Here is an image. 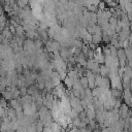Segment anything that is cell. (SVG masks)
Here are the masks:
<instances>
[{"label": "cell", "mask_w": 132, "mask_h": 132, "mask_svg": "<svg viewBox=\"0 0 132 132\" xmlns=\"http://www.w3.org/2000/svg\"><path fill=\"white\" fill-rule=\"evenodd\" d=\"M42 132H52V130H51L50 127H44L43 130H42Z\"/></svg>", "instance_id": "8"}, {"label": "cell", "mask_w": 132, "mask_h": 132, "mask_svg": "<svg viewBox=\"0 0 132 132\" xmlns=\"http://www.w3.org/2000/svg\"><path fill=\"white\" fill-rule=\"evenodd\" d=\"M14 132H26V130H23V129H18L16 131H14Z\"/></svg>", "instance_id": "9"}, {"label": "cell", "mask_w": 132, "mask_h": 132, "mask_svg": "<svg viewBox=\"0 0 132 132\" xmlns=\"http://www.w3.org/2000/svg\"><path fill=\"white\" fill-rule=\"evenodd\" d=\"M99 75L101 77H107L108 76V67H106L104 64L99 65Z\"/></svg>", "instance_id": "1"}, {"label": "cell", "mask_w": 132, "mask_h": 132, "mask_svg": "<svg viewBox=\"0 0 132 132\" xmlns=\"http://www.w3.org/2000/svg\"><path fill=\"white\" fill-rule=\"evenodd\" d=\"M20 90V95L21 96H25V95H27V88H21V89H19Z\"/></svg>", "instance_id": "7"}, {"label": "cell", "mask_w": 132, "mask_h": 132, "mask_svg": "<svg viewBox=\"0 0 132 132\" xmlns=\"http://www.w3.org/2000/svg\"><path fill=\"white\" fill-rule=\"evenodd\" d=\"M63 80H64V85H65V86L68 88V89H72V86H73V81H72V80H71L69 77H67V76H66V77H65Z\"/></svg>", "instance_id": "5"}, {"label": "cell", "mask_w": 132, "mask_h": 132, "mask_svg": "<svg viewBox=\"0 0 132 132\" xmlns=\"http://www.w3.org/2000/svg\"><path fill=\"white\" fill-rule=\"evenodd\" d=\"M79 84H80V86H81V88L82 89H88V79H87V77H85V76H81L79 79Z\"/></svg>", "instance_id": "4"}, {"label": "cell", "mask_w": 132, "mask_h": 132, "mask_svg": "<svg viewBox=\"0 0 132 132\" xmlns=\"http://www.w3.org/2000/svg\"><path fill=\"white\" fill-rule=\"evenodd\" d=\"M108 24L111 26V27H113V28H116L117 27V24H118V19H116L114 16H111L110 19H108Z\"/></svg>", "instance_id": "6"}, {"label": "cell", "mask_w": 132, "mask_h": 132, "mask_svg": "<svg viewBox=\"0 0 132 132\" xmlns=\"http://www.w3.org/2000/svg\"><path fill=\"white\" fill-rule=\"evenodd\" d=\"M91 42L97 46L100 42H102L101 34H94V35H92V40H91Z\"/></svg>", "instance_id": "2"}, {"label": "cell", "mask_w": 132, "mask_h": 132, "mask_svg": "<svg viewBox=\"0 0 132 132\" xmlns=\"http://www.w3.org/2000/svg\"><path fill=\"white\" fill-rule=\"evenodd\" d=\"M24 33H25V31H24L23 27L21 25H18L15 27V34L14 35L18 37H24Z\"/></svg>", "instance_id": "3"}]
</instances>
